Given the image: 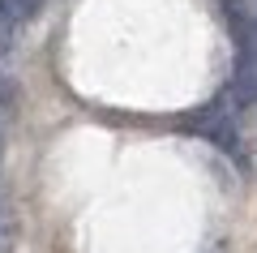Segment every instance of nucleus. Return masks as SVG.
Wrapping results in <instances>:
<instances>
[{"mask_svg":"<svg viewBox=\"0 0 257 253\" xmlns=\"http://www.w3.org/2000/svg\"><path fill=\"white\" fill-rule=\"evenodd\" d=\"M197 129H202L210 142H219L223 150H236V125H231V116L223 108H214V112H202V120H197Z\"/></svg>","mask_w":257,"mask_h":253,"instance_id":"f03ea898","label":"nucleus"},{"mask_svg":"<svg viewBox=\"0 0 257 253\" xmlns=\"http://www.w3.org/2000/svg\"><path fill=\"white\" fill-rule=\"evenodd\" d=\"M0 159H5V120H0Z\"/></svg>","mask_w":257,"mask_h":253,"instance_id":"39448f33","label":"nucleus"},{"mask_svg":"<svg viewBox=\"0 0 257 253\" xmlns=\"http://www.w3.org/2000/svg\"><path fill=\"white\" fill-rule=\"evenodd\" d=\"M43 9V0H0V30H18L22 22H30L35 13Z\"/></svg>","mask_w":257,"mask_h":253,"instance_id":"7ed1b4c3","label":"nucleus"},{"mask_svg":"<svg viewBox=\"0 0 257 253\" xmlns=\"http://www.w3.org/2000/svg\"><path fill=\"white\" fill-rule=\"evenodd\" d=\"M231 95H236V108H253V103H257V56L248 52V47L240 52V60H236Z\"/></svg>","mask_w":257,"mask_h":253,"instance_id":"f257e3e1","label":"nucleus"},{"mask_svg":"<svg viewBox=\"0 0 257 253\" xmlns=\"http://www.w3.org/2000/svg\"><path fill=\"white\" fill-rule=\"evenodd\" d=\"M13 240V232H9V215H5V198H0V249Z\"/></svg>","mask_w":257,"mask_h":253,"instance_id":"20e7f679","label":"nucleus"}]
</instances>
